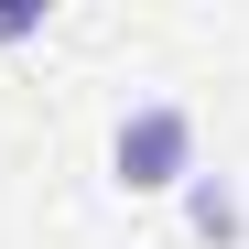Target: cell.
<instances>
[{"label":"cell","instance_id":"1","mask_svg":"<svg viewBox=\"0 0 249 249\" xmlns=\"http://www.w3.org/2000/svg\"><path fill=\"white\" fill-rule=\"evenodd\" d=\"M184 174H195V108L152 98V108H130L108 130V184L119 195H174Z\"/></svg>","mask_w":249,"mask_h":249},{"label":"cell","instance_id":"2","mask_svg":"<svg viewBox=\"0 0 249 249\" xmlns=\"http://www.w3.org/2000/svg\"><path fill=\"white\" fill-rule=\"evenodd\" d=\"M195 228H206V238H238V206H228V184H195Z\"/></svg>","mask_w":249,"mask_h":249},{"label":"cell","instance_id":"3","mask_svg":"<svg viewBox=\"0 0 249 249\" xmlns=\"http://www.w3.org/2000/svg\"><path fill=\"white\" fill-rule=\"evenodd\" d=\"M33 22H44V11H22V0H0V44H22Z\"/></svg>","mask_w":249,"mask_h":249}]
</instances>
